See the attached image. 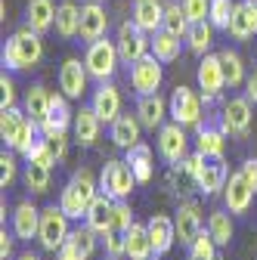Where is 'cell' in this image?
<instances>
[{"label":"cell","instance_id":"obj_29","mask_svg":"<svg viewBox=\"0 0 257 260\" xmlns=\"http://www.w3.org/2000/svg\"><path fill=\"white\" fill-rule=\"evenodd\" d=\"M220 127H199V137H196V152H202L208 161H220L223 152H227V140H223Z\"/></svg>","mask_w":257,"mask_h":260},{"label":"cell","instance_id":"obj_6","mask_svg":"<svg viewBox=\"0 0 257 260\" xmlns=\"http://www.w3.org/2000/svg\"><path fill=\"white\" fill-rule=\"evenodd\" d=\"M115 44H118V53H121V62L124 65H134L137 59H143V56L152 53V35H149V31H143L134 19L131 22H121Z\"/></svg>","mask_w":257,"mask_h":260},{"label":"cell","instance_id":"obj_7","mask_svg":"<svg viewBox=\"0 0 257 260\" xmlns=\"http://www.w3.org/2000/svg\"><path fill=\"white\" fill-rule=\"evenodd\" d=\"M202 100H205V96H199L196 90L177 87L174 96H171V103H168L171 121H177L183 127H199L202 124Z\"/></svg>","mask_w":257,"mask_h":260},{"label":"cell","instance_id":"obj_28","mask_svg":"<svg viewBox=\"0 0 257 260\" xmlns=\"http://www.w3.org/2000/svg\"><path fill=\"white\" fill-rule=\"evenodd\" d=\"M53 28H56V35L66 38V41L78 38L81 35V7L72 4V0H62L56 7V25Z\"/></svg>","mask_w":257,"mask_h":260},{"label":"cell","instance_id":"obj_19","mask_svg":"<svg viewBox=\"0 0 257 260\" xmlns=\"http://www.w3.org/2000/svg\"><path fill=\"white\" fill-rule=\"evenodd\" d=\"M254 189L245 183V177L242 174H233L230 180H227V186H223V202H227V211L230 214H245L248 208H251V199H254Z\"/></svg>","mask_w":257,"mask_h":260},{"label":"cell","instance_id":"obj_2","mask_svg":"<svg viewBox=\"0 0 257 260\" xmlns=\"http://www.w3.org/2000/svg\"><path fill=\"white\" fill-rule=\"evenodd\" d=\"M100 195V183L90 174V168H81L72 174V180L62 186V195H59V208L66 211L72 220H84L93 199Z\"/></svg>","mask_w":257,"mask_h":260},{"label":"cell","instance_id":"obj_33","mask_svg":"<svg viewBox=\"0 0 257 260\" xmlns=\"http://www.w3.org/2000/svg\"><path fill=\"white\" fill-rule=\"evenodd\" d=\"M180 44H183V38H177V35H171V31L162 28V31L152 35V56L168 65V62L180 59Z\"/></svg>","mask_w":257,"mask_h":260},{"label":"cell","instance_id":"obj_27","mask_svg":"<svg viewBox=\"0 0 257 260\" xmlns=\"http://www.w3.org/2000/svg\"><path fill=\"white\" fill-rule=\"evenodd\" d=\"M112 208H115V199H112V195H106V192H100V195L93 199V205H90L84 223L90 226V230H96L100 236H106V233L112 230Z\"/></svg>","mask_w":257,"mask_h":260},{"label":"cell","instance_id":"obj_8","mask_svg":"<svg viewBox=\"0 0 257 260\" xmlns=\"http://www.w3.org/2000/svg\"><path fill=\"white\" fill-rule=\"evenodd\" d=\"M162 59H155L152 53L137 59L131 65V87L140 93V96H149V93H158V87H162L165 81V69H162Z\"/></svg>","mask_w":257,"mask_h":260},{"label":"cell","instance_id":"obj_15","mask_svg":"<svg viewBox=\"0 0 257 260\" xmlns=\"http://www.w3.org/2000/svg\"><path fill=\"white\" fill-rule=\"evenodd\" d=\"M146 226H149V239H152L155 257H165L174 248V242H177V223H174V217H168V214H152Z\"/></svg>","mask_w":257,"mask_h":260},{"label":"cell","instance_id":"obj_46","mask_svg":"<svg viewBox=\"0 0 257 260\" xmlns=\"http://www.w3.org/2000/svg\"><path fill=\"white\" fill-rule=\"evenodd\" d=\"M205 161H208V158H205L202 152H192V155H186V158L180 161V168H183V174H189L192 180H196V177L202 174V168H205Z\"/></svg>","mask_w":257,"mask_h":260},{"label":"cell","instance_id":"obj_18","mask_svg":"<svg viewBox=\"0 0 257 260\" xmlns=\"http://www.w3.org/2000/svg\"><path fill=\"white\" fill-rule=\"evenodd\" d=\"M38 230H41V211L31 202H19L13 208V236L22 242H31L38 239Z\"/></svg>","mask_w":257,"mask_h":260},{"label":"cell","instance_id":"obj_49","mask_svg":"<svg viewBox=\"0 0 257 260\" xmlns=\"http://www.w3.org/2000/svg\"><path fill=\"white\" fill-rule=\"evenodd\" d=\"M103 242H106V251H109V257H124V236L121 233H106L103 236Z\"/></svg>","mask_w":257,"mask_h":260},{"label":"cell","instance_id":"obj_40","mask_svg":"<svg viewBox=\"0 0 257 260\" xmlns=\"http://www.w3.org/2000/svg\"><path fill=\"white\" fill-rule=\"evenodd\" d=\"M189 260H220V254H217V242L211 239L208 230H202V233L196 236V242L189 245Z\"/></svg>","mask_w":257,"mask_h":260},{"label":"cell","instance_id":"obj_53","mask_svg":"<svg viewBox=\"0 0 257 260\" xmlns=\"http://www.w3.org/2000/svg\"><path fill=\"white\" fill-rule=\"evenodd\" d=\"M16 260H41V257H38V254H31V251H25V254H19Z\"/></svg>","mask_w":257,"mask_h":260},{"label":"cell","instance_id":"obj_51","mask_svg":"<svg viewBox=\"0 0 257 260\" xmlns=\"http://www.w3.org/2000/svg\"><path fill=\"white\" fill-rule=\"evenodd\" d=\"M13 242H16V239H13L7 230L0 233V260H10V257H13Z\"/></svg>","mask_w":257,"mask_h":260},{"label":"cell","instance_id":"obj_35","mask_svg":"<svg viewBox=\"0 0 257 260\" xmlns=\"http://www.w3.org/2000/svg\"><path fill=\"white\" fill-rule=\"evenodd\" d=\"M227 168H223L220 165V161H214V165H208V161H205V168H202V174L196 177V186L205 192V195H217L223 186H227Z\"/></svg>","mask_w":257,"mask_h":260},{"label":"cell","instance_id":"obj_5","mask_svg":"<svg viewBox=\"0 0 257 260\" xmlns=\"http://www.w3.org/2000/svg\"><path fill=\"white\" fill-rule=\"evenodd\" d=\"M134 189H137V177H134L131 165H127L124 158L106 161V168L100 174V192H106L115 202H121V199H131Z\"/></svg>","mask_w":257,"mask_h":260},{"label":"cell","instance_id":"obj_55","mask_svg":"<svg viewBox=\"0 0 257 260\" xmlns=\"http://www.w3.org/2000/svg\"><path fill=\"white\" fill-rule=\"evenodd\" d=\"M152 260H155V257H152Z\"/></svg>","mask_w":257,"mask_h":260},{"label":"cell","instance_id":"obj_32","mask_svg":"<svg viewBox=\"0 0 257 260\" xmlns=\"http://www.w3.org/2000/svg\"><path fill=\"white\" fill-rule=\"evenodd\" d=\"M208 233H211V239L217 242V248H230L233 233H236L230 211H211V217H208Z\"/></svg>","mask_w":257,"mask_h":260},{"label":"cell","instance_id":"obj_45","mask_svg":"<svg viewBox=\"0 0 257 260\" xmlns=\"http://www.w3.org/2000/svg\"><path fill=\"white\" fill-rule=\"evenodd\" d=\"M0 165H4V174H0V189H10L13 180H16V155L4 149V155H0Z\"/></svg>","mask_w":257,"mask_h":260},{"label":"cell","instance_id":"obj_11","mask_svg":"<svg viewBox=\"0 0 257 260\" xmlns=\"http://www.w3.org/2000/svg\"><path fill=\"white\" fill-rule=\"evenodd\" d=\"M220 130L223 134H236V137H245L251 130V100L248 96H236V100H230L223 106Z\"/></svg>","mask_w":257,"mask_h":260},{"label":"cell","instance_id":"obj_31","mask_svg":"<svg viewBox=\"0 0 257 260\" xmlns=\"http://www.w3.org/2000/svg\"><path fill=\"white\" fill-rule=\"evenodd\" d=\"M124 161L131 165L137 183H149V180H152V149H149L146 143H137L134 149H127Z\"/></svg>","mask_w":257,"mask_h":260},{"label":"cell","instance_id":"obj_37","mask_svg":"<svg viewBox=\"0 0 257 260\" xmlns=\"http://www.w3.org/2000/svg\"><path fill=\"white\" fill-rule=\"evenodd\" d=\"M220 62H223V72H227V87H242L245 81H248V75H245V62H242V56L236 53V50H220Z\"/></svg>","mask_w":257,"mask_h":260},{"label":"cell","instance_id":"obj_44","mask_svg":"<svg viewBox=\"0 0 257 260\" xmlns=\"http://www.w3.org/2000/svg\"><path fill=\"white\" fill-rule=\"evenodd\" d=\"M183 10H186L189 22H205L211 13V0H183Z\"/></svg>","mask_w":257,"mask_h":260},{"label":"cell","instance_id":"obj_13","mask_svg":"<svg viewBox=\"0 0 257 260\" xmlns=\"http://www.w3.org/2000/svg\"><path fill=\"white\" fill-rule=\"evenodd\" d=\"M109 31V16H106V7L100 0H90V4H81V41L93 44L106 38Z\"/></svg>","mask_w":257,"mask_h":260},{"label":"cell","instance_id":"obj_10","mask_svg":"<svg viewBox=\"0 0 257 260\" xmlns=\"http://www.w3.org/2000/svg\"><path fill=\"white\" fill-rule=\"evenodd\" d=\"M227 87V72H223V62H220V53H205L202 62H199V90L205 96V103L217 100Z\"/></svg>","mask_w":257,"mask_h":260},{"label":"cell","instance_id":"obj_23","mask_svg":"<svg viewBox=\"0 0 257 260\" xmlns=\"http://www.w3.org/2000/svg\"><path fill=\"white\" fill-rule=\"evenodd\" d=\"M100 127H103V121H100V115L93 112V106L81 109V112L75 115V124H72V130H75V143L84 146V149H90L96 140H100Z\"/></svg>","mask_w":257,"mask_h":260},{"label":"cell","instance_id":"obj_22","mask_svg":"<svg viewBox=\"0 0 257 260\" xmlns=\"http://www.w3.org/2000/svg\"><path fill=\"white\" fill-rule=\"evenodd\" d=\"M165 115H168V103L162 100L158 93H149V96H140V103H137V118L143 124V130H155L165 124Z\"/></svg>","mask_w":257,"mask_h":260},{"label":"cell","instance_id":"obj_36","mask_svg":"<svg viewBox=\"0 0 257 260\" xmlns=\"http://www.w3.org/2000/svg\"><path fill=\"white\" fill-rule=\"evenodd\" d=\"M211 41H214V25H211L208 19H205V22H192L189 35H186L189 50L196 53V56H205V53L211 50Z\"/></svg>","mask_w":257,"mask_h":260},{"label":"cell","instance_id":"obj_52","mask_svg":"<svg viewBox=\"0 0 257 260\" xmlns=\"http://www.w3.org/2000/svg\"><path fill=\"white\" fill-rule=\"evenodd\" d=\"M245 96L257 106V69H254V72L248 75V81H245Z\"/></svg>","mask_w":257,"mask_h":260},{"label":"cell","instance_id":"obj_21","mask_svg":"<svg viewBox=\"0 0 257 260\" xmlns=\"http://www.w3.org/2000/svg\"><path fill=\"white\" fill-rule=\"evenodd\" d=\"M124 257H131V260H152L155 257L146 223H134L131 230L124 233Z\"/></svg>","mask_w":257,"mask_h":260},{"label":"cell","instance_id":"obj_14","mask_svg":"<svg viewBox=\"0 0 257 260\" xmlns=\"http://www.w3.org/2000/svg\"><path fill=\"white\" fill-rule=\"evenodd\" d=\"M174 223H177V242L189 248L192 242H196V236L205 230L202 226V208L196 202H183L177 208V214H174Z\"/></svg>","mask_w":257,"mask_h":260},{"label":"cell","instance_id":"obj_38","mask_svg":"<svg viewBox=\"0 0 257 260\" xmlns=\"http://www.w3.org/2000/svg\"><path fill=\"white\" fill-rule=\"evenodd\" d=\"M50 171L53 168L41 165V161H25V186L35 192V195L50 192Z\"/></svg>","mask_w":257,"mask_h":260},{"label":"cell","instance_id":"obj_16","mask_svg":"<svg viewBox=\"0 0 257 260\" xmlns=\"http://www.w3.org/2000/svg\"><path fill=\"white\" fill-rule=\"evenodd\" d=\"M140 130H143V124H140V118H137V112L134 115H118L112 124H109V137H112V143L118 146V149H134L137 143H143L140 140Z\"/></svg>","mask_w":257,"mask_h":260},{"label":"cell","instance_id":"obj_17","mask_svg":"<svg viewBox=\"0 0 257 260\" xmlns=\"http://www.w3.org/2000/svg\"><path fill=\"white\" fill-rule=\"evenodd\" d=\"M230 35L236 41H248L251 35H257V0H239L233 19H230Z\"/></svg>","mask_w":257,"mask_h":260},{"label":"cell","instance_id":"obj_12","mask_svg":"<svg viewBox=\"0 0 257 260\" xmlns=\"http://www.w3.org/2000/svg\"><path fill=\"white\" fill-rule=\"evenodd\" d=\"M87 81H90V72L81 59H66L59 69V90L69 96V100H81L87 93Z\"/></svg>","mask_w":257,"mask_h":260},{"label":"cell","instance_id":"obj_25","mask_svg":"<svg viewBox=\"0 0 257 260\" xmlns=\"http://www.w3.org/2000/svg\"><path fill=\"white\" fill-rule=\"evenodd\" d=\"M72 124H75V115L69 109V96L66 93H53L50 96V112L41 121V130H44V134H47V130H69Z\"/></svg>","mask_w":257,"mask_h":260},{"label":"cell","instance_id":"obj_30","mask_svg":"<svg viewBox=\"0 0 257 260\" xmlns=\"http://www.w3.org/2000/svg\"><path fill=\"white\" fill-rule=\"evenodd\" d=\"M50 96H53V93H50L44 84H31L28 93H25V109H22V112L41 124V121L47 118V112H50Z\"/></svg>","mask_w":257,"mask_h":260},{"label":"cell","instance_id":"obj_39","mask_svg":"<svg viewBox=\"0 0 257 260\" xmlns=\"http://www.w3.org/2000/svg\"><path fill=\"white\" fill-rule=\"evenodd\" d=\"M189 28H192V22H189L183 4H168V7H165V31H171V35H177V38L186 41Z\"/></svg>","mask_w":257,"mask_h":260},{"label":"cell","instance_id":"obj_26","mask_svg":"<svg viewBox=\"0 0 257 260\" xmlns=\"http://www.w3.org/2000/svg\"><path fill=\"white\" fill-rule=\"evenodd\" d=\"M25 25L35 28L38 35H47V31L56 25V4H53V0H28Z\"/></svg>","mask_w":257,"mask_h":260},{"label":"cell","instance_id":"obj_4","mask_svg":"<svg viewBox=\"0 0 257 260\" xmlns=\"http://www.w3.org/2000/svg\"><path fill=\"white\" fill-rule=\"evenodd\" d=\"M72 217L62 211L59 205H47L41 211V230H38V242L44 251H59L66 245V239L72 236Z\"/></svg>","mask_w":257,"mask_h":260},{"label":"cell","instance_id":"obj_48","mask_svg":"<svg viewBox=\"0 0 257 260\" xmlns=\"http://www.w3.org/2000/svg\"><path fill=\"white\" fill-rule=\"evenodd\" d=\"M0 90H4V103H0V109H13L16 106V84L7 75V69H4V75H0Z\"/></svg>","mask_w":257,"mask_h":260},{"label":"cell","instance_id":"obj_50","mask_svg":"<svg viewBox=\"0 0 257 260\" xmlns=\"http://www.w3.org/2000/svg\"><path fill=\"white\" fill-rule=\"evenodd\" d=\"M239 174H242L245 183L257 192V158H245V161H242V168H239Z\"/></svg>","mask_w":257,"mask_h":260},{"label":"cell","instance_id":"obj_20","mask_svg":"<svg viewBox=\"0 0 257 260\" xmlns=\"http://www.w3.org/2000/svg\"><path fill=\"white\" fill-rule=\"evenodd\" d=\"M90 106H93V112H96V115H100V121L112 124V121L121 115V93H118V87H112L109 81H106V84H100V87L93 90Z\"/></svg>","mask_w":257,"mask_h":260},{"label":"cell","instance_id":"obj_43","mask_svg":"<svg viewBox=\"0 0 257 260\" xmlns=\"http://www.w3.org/2000/svg\"><path fill=\"white\" fill-rule=\"evenodd\" d=\"M96 236H100V233H96V230H90L87 223L81 226V230H72V239L81 245V251H84L87 257H93V251H96Z\"/></svg>","mask_w":257,"mask_h":260},{"label":"cell","instance_id":"obj_34","mask_svg":"<svg viewBox=\"0 0 257 260\" xmlns=\"http://www.w3.org/2000/svg\"><path fill=\"white\" fill-rule=\"evenodd\" d=\"M22 124H25V112H19L16 106L0 109V137H4V143L13 152H16V143H19V134H22Z\"/></svg>","mask_w":257,"mask_h":260},{"label":"cell","instance_id":"obj_3","mask_svg":"<svg viewBox=\"0 0 257 260\" xmlns=\"http://www.w3.org/2000/svg\"><path fill=\"white\" fill-rule=\"evenodd\" d=\"M118 62H121V53H118V44L109 41V38H100V41H93L87 44V53H84V65H87V72L93 81H112V75L118 72Z\"/></svg>","mask_w":257,"mask_h":260},{"label":"cell","instance_id":"obj_47","mask_svg":"<svg viewBox=\"0 0 257 260\" xmlns=\"http://www.w3.org/2000/svg\"><path fill=\"white\" fill-rule=\"evenodd\" d=\"M56 260H90V257H87V254L81 251V245L69 236V239H66V245L56 251Z\"/></svg>","mask_w":257,"mask_h":260},{"label":"cell","instance_id":"obj_54","mask_svg":"<svg viewBox=\"0 0 257 260\" xmlns=\"http://www.w3.org/2000/svg\"><path fill=\"white\" fill-rule=\"evenodd\" d=\"M106 260H121V257H106Z\"/></svg>","mask_w":257,"mask_h":260},{"label":"cell","instance_id":"obj_42","mask_svg":"<svg viewBox=\"0 0 257 260\" xmlns=\"http://www.w3.org/2000/svg\"><path fill=\"white\" fill-rule=\"evenodd\" d=\"M134 226V211H131V205H127V199H121V202H115V208H112V233H127Z\"/></svg>","mask_w":257,"mask_h":260},{"label":"cell","instance_id":"obj_24","mask_svg":"<svg viewBox=\"0 0 257 260\" xmlns=\"http://www.w3.org/2000/svg\"><path fill=\"white\" fill-rule=\"evenodd\" d=\"M134 22L149 31V35H155V31L165 28V7L162 0H134Z\"/></svg>","mask_w":257,"mask_h":260},{"label":"cell","instance_id":"obj_9","mask_svg":"<svg viewBox=\"0 0 257 260\" xmlns=\"http://www.w3.org/2000/svg\"><path fill=\"white\" fill-rule=\"evenodd\" d=\"M158 155H162L168 165H180V161L189 155V137H186V127L171 121L158 127Z\"/></svg>","mask_w":257,"mask_h":260},{"label":"cell","instance_id":"obj_41","mask_svg":"<svg viewBox=\"0 0 257 260\" xmlns=\"http://www.w3.org/2000/svg\"><path fill=\"white\" fill-rule=\"evenodd\" d=\"M233 10L236 4L233 0H211V13H208V22L220 31H230V19H233Z\"/></svg>","mask_w":257,"mask_h":260},{"label":"cell","instance_id":"obj_1","mask_svg":"<svg viewBox=\"0 0 257 260\" xmlns=\"http://www.w3.org/2000/svg\"><path fill=\"white\" fill-rule=\"evenodd\" d=\"M44 59V41L35 28H19L7 38L4 50H0V62L7 72H28Z\"/></svg>","mask_w":257,"mask_h":260}]
</instances>
